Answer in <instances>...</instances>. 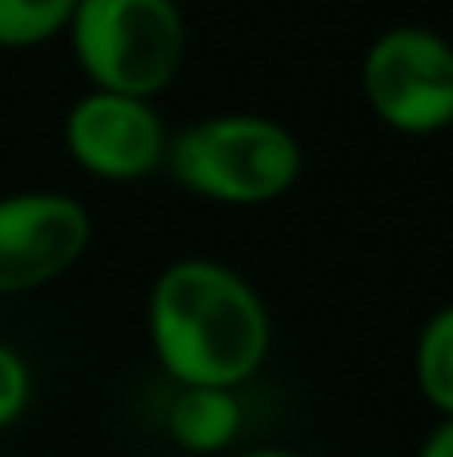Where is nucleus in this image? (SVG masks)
Wrapping results in <instances>:
<instances>
[{"instance_id": "9", "label": "nucleus", "mask_w": 453, "mask_h": 457, "mask_svg": "<svg viewBox=\"0 0 453 457\" xmlns=\"http://www.w3.org/2000/svg\"><path fill=\"white\" fill-rule=\"evenodd\" d=\"M77 0H0V48H37L69 32Z\"/></svg>"}, {"instance_id": "8", "label": "nucleus", "mask_w": 453, "mask_h": 457, "mask_svg": "<svg viewBox=\"0 0 453 457\" xmlns=\"http://www.w3.org/2000/svg\"><path fill=\"white\" fill-rule=\"evenodd\" d=\"M414 370H417V389H422L425 402L441 418H453V305L438 309L425 321L422 337H417Z\"/></svg>"}, {"instance_id": "10", "label": "nucleus", "mask_w": 453, "mask_h": 457, "mask_svg": "<svg viewBox=\"0 0 453 457\" xmlns=\"http://www.w3.org/2000/svg\"><path fill=\"white\" fill-rule=\"evenodd\" d=\"M29 394H32V378L24 357L16 349L0 345V429H8L29 410Z\"/></svg>"}, {"instance_id": "7", "label": "nucleus", "mask_w": 453, "mask_h": 457, "mask_svg": "<svg viewBox=\"0 0 453 457\" xmlns=\"http://www.w3.org/2000/svg\"><path fill=\"white\" fill-rule=\"evenodd\" d=\"M169 437L189 453H221L241 434V402L233 389L181 386L165 413Z\"/></svg>"}, {"instance_id": "12", "label": "nucleus", "mask_w": 453, "mask_h": 457, "mask_svg": "<svg viewBox=\"0 0 453 457\" xmlns=\"http://www.w3.org/2000/svg\"><path fill=\"white\" fill-rule=\"evenodd\" d=\"M245 457H301V453H293V450H253Z\"/></svg>"}, {"instance_id": "2", "label": "nucleus", "mask_w": 453, "mask_h": 457, "mask_svg": "<svg viewBox=\"0 0 453 457\" xmlns=\"http://www.w3.org/2000/svg\"><path fill=\"white\" fill-rule=\"evenodd\" d=\"M169 173L193 197L213 205H269L301 177V145L269 117H209L169 137Z\"/></svg>"}, {"instance_id": "4", "label": "nucleus", "mask_w": 453, "mask_h": 457, "mask_svg": "<svg viewBox=\"0 0 453 457\" xmlns=\"http://www.w3.org/2000/svg\"><path fill=\"white\" fill-rule=\"evenodd\" d=\"M361 88L377 120L409 137L453 125V45L422 24H398L369 45Z\"/></svg>"}, {"instance_id": "5", "label": "nucleus", "mask_w": 453, "mask_h": 457, "mask_svg": "<svg viewBox=\"0 0 453 457\" xmlns=\"http://www.w3.org/2000/svg\"><path fill=\"white\" fill-rule=\"evenodd\" d=\"M93 237L85 205L64 193L0 197V297L56 281L80 261Z\"/></svg>"}, {"instance_id": "3", "label": "nucleus", "mask_w": 453, "mask_h": 457, "mask_svg": "<svg viewBox=\"0 0 453 457\" xmlns=\"http://www.w3.org/2000/svg\"><path fill=\"white\" fill-rule=\"evenodd\" d=\"M69 40L93 88L152 101L181 72L185 16L177 0H77Z\"/></svg>"}, {"instance_id": "11", "label": "nucleus", "mask_w": 453, "mask_h": 457, "mask_svg": "<svg viewBox=\"0 0 453 457\" xmlns=\"http://www.w3.org/2000/svg\"><path fill=\"white\" fill-rule=\"evenodd\" d=\"M417 457H453V418H446L430 437H425Z\"/></svg>"}, {"instance_id": "6", "label": "nucleus", "mask_w": 453, "mask_h": 457, "mask_svg": "<svg viewBox=\"0 0 453 457\" xmlns=\"http://www.w3.org/2000/svg\"><path fill=\"white\" fill-rule=\"evenodd\" d=\"M64 145L101 181H141L165 165L169 129L152 101L93 88L64 117Z\"/></svg>"}, {"instance_id": "1", "label": "nucleus", "mask_w": 453, "mask_h": 457, "mask_svg": "<svg viewBox=\"0 0 453 457\" xmlns=\"http://www.w3.org/2000/svg\"><path fill=\"white\" fill-rule=\"evenodd\" d=\"M149 341L177 386L237 389L269 357V309L229 265L185 257L149 293Z\"/></svg>"}]
</instances>
